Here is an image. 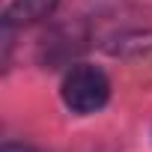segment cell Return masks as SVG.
<instances>
[{"label": "cell", "mask_w": 152, "mask_h": 152, "mask_svg": "<svg viewBox=\"0 0 152 152\" xmlns=\"http://www.w3.org/2000/svg\"><path fill=\"white\" fill-rule=\"evenodd\" d=\"M110 99V84L96 66H75L63 78V102L75 113H96Z\"/></svg>", "instance_id": "cell-1"}, {"label": "cell", "mask_w": 152, "mask_h": 152, "mask_svg": "<svg viewBox=\"0 0 152 152\" xmlns=\"http://www.w3.org/2000/svg\"><path fill=\"white\" fill-rule=\"evenodd\" d=\"M57 6V0H15V3L6 9L3 24H33L45 15H51V9Z\"/></svg>", "instance_id": "cell-2"}]
</instances>
